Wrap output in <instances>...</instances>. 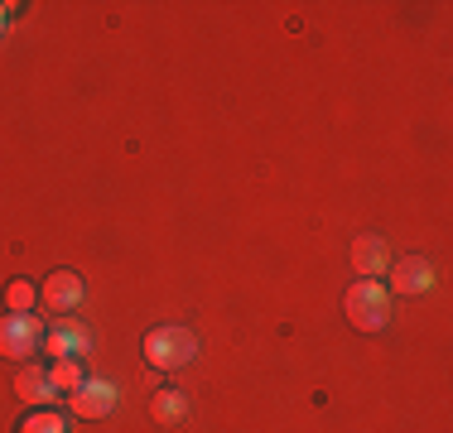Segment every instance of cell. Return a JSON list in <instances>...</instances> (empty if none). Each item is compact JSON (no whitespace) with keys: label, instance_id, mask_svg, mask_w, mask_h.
Segmentation results:
<instances>
[{"label":"cell","instance_id":"cell-1","mask_svg":"<svg viewBox=\"0 0 453 433\" xmlns=\"http://www.w3.org/2000/svg\"><path fill=\"white\" fill-rule=\"evenodd\" d=\"M193 356H198V338H193L188 328H155L145 332V361L155 366V371H179V366H188Z\"/></svg>","mask_w":453,"mask_h":433},{"label":"cell","instance_id":"cell-2","mask_svg":"<svg viewBox=\"0 0 453 433\" xmlns=\"http://www.w3.org/2000/svg\"><path fill=\"white\" fill-rule=\"evenodd\" d=\"M386 318H391L386 285H376V279H357V285L348 289V323L357 332H381Z\"/></svg>","mask_w":453,"mask_h":433},{"label":"cell","instance_id":"cell-3","mask_svg":"<svg viewBox=\"0 0 453 433\" xmlns=\"http://www.w3.org/2000/svg\"><path fill=\"white\" fill-rule=\"evenodd\" d=\"M35 346H39V318H29V313L0 318V356L25 361V356H35Z\"/></svg>","mask_w":453,"mask_h":433},{"label":"cell","instance_id":"cell-4","mask_svg":"<svg viewBox=\"0 0 453 433\" xmlns=\"http://www.w3.org/2000/svg\"><path fill=\"white\" fill-rule=\"evenodd\" d=\"M386 289L391 294H429L434 289V265H429L425 255H401V260H391V279H386Z\"/></svg>","mask_w":453,"mask_h":433},{"label":"cell","instance_id":"cell-5","mask_svg":"<svg viewBox=\"0 0 453 433\" xmlns=\"http://www.w3.org/2000/svg\"><path fill=\"white\" fill-rule=\"evenodd\" d=\"M82 299H88V285L73 270H58V275L44 279V308L49 313H78Z\"/></svg>","mask_w":453,"mask_h":433},{"label":"cell","instance_id":"cell-6","mask_svg":"<svg viewBox=\"0 0 453 433\" xmlns=\"http://www.w3.org/2000/svg\"><path fill=\"white\" fill-rule=\"evenodd\" d=\"M68 399H73V414L78 419H106L121 395H116V385H106V381H82Z\"/></svg>","mask_w":453,"mask_h":433},{"label":"cell","instance_id":"cell-7","mask_svg":"<svg viewBox=\"0 0 453 433\" xmlns=\"http://www.w3.org/2000/svg\"><path fill=\"white\" fill-rule=\"evenodd\" d=\"M15 395L25 399V405H35V409H49L53 399H58V390H53L49 371H39V366H19L15 371Z\"/></svg>","mask_w":453,"mask_h":433},{"label":"cell","instance_id":"cell-8","mask_svg":"<svg viewBox=\"0 0 453 433\" xmlns=\"http://www.w3.org/2000/svg\"><path fill=\"white\" fill-rule=\"evenodd\" d=\"M352 270H357L362 279H376L391 270V251H386L381 236H362L357 246H352Z\"/></svg>","mask_w":453,"mask_h":433},{"label":"cell","instance_id":"cell-9","mask_svg":"<svg viewBox=\"0 0 453 433\" xmlns=\"http://www.w3.org/2000/svg\"><path fill=\"white\" fill-rule=\"evenodd\" d=\"M150 414H155V424H183V414H188V395L183 390H159L155 399H150Z\"/></svg>","mask_w":453,"mask_h":433},{"label":"cell","instance_id":"cell-10","mask_svg":"<svg viewBox=\"0 0 453 433\" xmlns=\"http://www.w3.org/2000/svg\"><path fill=\"white\" fill-rule=\"evenodd\" d=\"M82 352H88V332L73 328V323H68V328H58V332L49 338V356H53V361H78Z\"/></svg>","mask_w":453,"mask_h":433},{"label":"cell","instance_id":"cell-11","mask_svg":"<svg viewBox=\"0 0 453 433\" xmlns=\"http://www.w3.org/2000/svg\"><path fill=\"white\" fill-rule=\"evenodd\" d=\"M49 381H53V390H58V395H73V390L82 385V366H78V361H53Z\"/></svg>","mask_w":453,"mask_h":433},{"label":"cell","instance_id":"cell-12","mask_svg":"<svg viewBox=\"0 0 453 433\" xmlns=\"http://www.w3.org/2000/svg\"><path fill=\"white\" fill-rule=\"evenodd\" d=\"M15 433H63V419L53 414V409H35V414H29Z\"/></svg>","mask_w":453,"mask_h":433},{"label":"cell","instance_id":"cell-13","mask_svg":"<svg viewBox=\"0 0 453 433\" xmlns=\"http://www.w3.org/2000/svg\"><path fill=\"white\" fill-rule=\"evenodd\" d=\"M5 303H10V313H29L35 308V285H29V279H15V285L5 289Z\"/></svg>","mask_w":453,"mask_h":433}]
</instances>
